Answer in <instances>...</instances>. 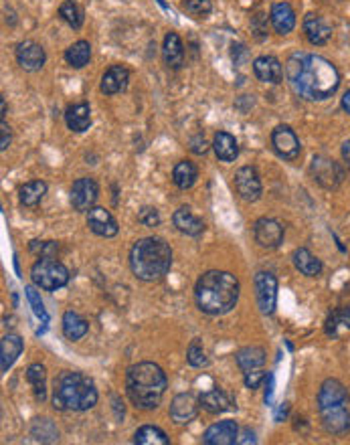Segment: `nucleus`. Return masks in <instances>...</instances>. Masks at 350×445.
<instances>
[{
    "mask_svg": "<svg viewBox=\"0 0 350 445\" xmlns=\"http://www.w3.org/2000/svg\"><path fill=\"white\" fill-rule=\"evenodd\" d=\"M24 342L19 334H6L0 342V369L2 373H8V369L17 362V358L23 354Z\"/></svg>",
    "mask_w": 350,
    "mask_h": 445,
    "instance_id": "393cba45",
    "label": "nucleus"
},
{
    "mask_svg": "<svg viewBox=\"0 0 350 445\" xmlns=\"http://www.w3.org/2000/svg\"><path fill=\"white\" fill-rule=\"evenodd\" d=\"M26 292V298H28V302H31V305H33V310H35V314L37 316H43L45 320H47V312H45V308H43V302H41V298L37 296V292H35V287H26L24 289Z\"/></svg>",
    "mask_w": 350,
    "mask_h": 445,
    "instance_id": "c03bdc74",
    "label": "nucleus"
},
{
    "mask_svg": "<svg viewBox=\"0 0 350 445\" xmlns=\"http://www.w3.org/2000/svg\"><path fill=\"white\" fill-rule=\"evenodd\" d=\"M272 148L283 160H296L300 156V152H302V144H300L298 134L285 124L274 128V132H272Z\"/></svg>",
    "mask_w": 350,
    "mask_h": 445,
    "instance_id": "9d476101",
    "label": "nucleus"
},
{
    "mask_svg": "<svg viewBox=\"0 0 350 445\" xmlns=\"http://www.w3.org/2000/svg\"><path fill=\"white\" fill-rule=\"evenodd\" d=\"M342 160H344V165H347V168L350 170V138L344 144H342Z\"/></svg>",
    "mask_w": 350,
    "mask_h": 445,
    "instance_id": "8fccbe9b",
    "label": "nucleus"
},
{
    "mask_svg": "<svg viewBox=\"0 0 350 445\" xmlns=\"http://www.w3.org/2000/svg\"><path fill=\"white\" fill-rule=\"evenodd\" d=\"M134 444L138 445H168L170 439L160 427L154 425H142L140 429L134 433Z\"/></svg>",
    "mask_w": 350,
    "mask_h": 445,
    "instance_id": "c9c22d12",
    "label": "nucleus"
},
{
    "mask_svg": "<svg viewBox=\"0 0 350 445\" xmlns=\"http://www.w3.org/2000/svg\"><path fill=\"white\" fill-rule=\"evenodd\" d=\"M312 176L314 180L320 185V187L328 188V190H334L342 185L344 180V170L342 166L338 162H334L332 158H326V156H314L312 158Z\"/></svg>",
    "mask_w": 350,
    "mask_h": 445,
    "instance_id": "1a4fd4ad",
    "label": "nucleus"
},
{
    "mask_svg": "<svg viewBox=\"0 0 350 445\" xmlns=\"http://www.w3.org/2000/svg\"><path fill=\"white\" fill-rule=\"evenodd\" d=\"M187 360L188 364L194 367V369H205V367H209V356H207V352H205V346H203L201 338H194V340L188 344Z\"/></svg>",
    "mask_w": 350,
    "mask_h": 445,
    "instance_id": "58836bf2",
    "label": "nucleus"
},
{
    "mask_svg": "<svg viewBox=\"0 0 350 445\" xmlns=\"http://www.w3.org/2000/svg\"><path fill=\"white\" fill-rule=\"evenodd\" d=\"M162 57L168 69H181L185 65V45L176 33H166L162 43Z\"/></svg>",
    "mask_w": 350,
    "mask_h": 445,
    "instance_id": "4be33fe9",
    "label": "nucleus"
},
{
    "mask_svg": "<svg viewBox=\"0 0 350 445\" xmlns=\"http://www.w3.org/2000/svg\"><path fill=\"white\" fill-rule=\"evenodd\" d=\"M239 437V425L233 419L212 423L203 433V444L207 445H235Z\"/></svg>",
    "mask_w": 350,
    "mask_h": 445,
    "instance_id": "dca6fc26",
    "label": "nucleus"
},
{
    "mask_svg": "<svg viewBox=\"0 0 350 445\" xmlns=\"http://www.w3.org/2000/svg\"><path fill=\"white\" fill-rule=\"evenodd\" d=\"M15 57H17V63L28 73H35V71H41L45 67V61H47V53L45 49L41 47L39 43L35 41H23L17 45L15 51Z\"/></svg>",
    "mask_w": 350,
    "mask_h": 445,
    "instance_id": "4468645a",
    "label": "nucleus"
},
{
    "mask_svg": "<svg viewBox=\"0 0 350 445\" xmlns=\"http://www.w3.org/2000/svg\"><path fill=\"white\" fill-rule=\"evenodd\" d=\"M65 124L75 134L85 132L92 126V108H90V103L88 101H79V103L69 106L65 110Z\"/></svg>",
    "mask_w": 350,
    "mask_h": 445,
    "instance_id": "a878e982",
    "label": "nucleus"
},
{
    "mask_svg": "<svg viewBox=\"0 0 350 445\" xmlns=\"http://www.w3.org/2000/svg\"><path fill=\"white\" fill-rule=\"evenodd\" d=\"M253 73L259 81L263 83H280L283 79V67H281L280 59L274 55H261L253 61Z\"/></svg>",
    "mask_w": 350,
    "mask_h": 445,
    "instance_id": "aec40b11",
    "label": "nucleus"
},
{
    "mask_svg": "<svg viewBox=\"0 0 350 445\" xmlns=\"http://www.w3.org/2000/svg\"><path fill=\"white\" fill-rule=\"evenodd\" d=\"M265 360H267V354L261 346H245L235 354V362L243 373L261 369L265 364Z\"/></svg>",
    "mask_w": 350,
    "mask_h": 445,
    "instance_id": "c85d7f7f",
    "label": "nucleus"
},
{
    "mask_svg": "<svg viewBox=\"0 0 350 445\" xmlns=\"http://www.w3.org/2000/svg\"><path fill=\"white\" fill-rule=\"evenodd\" d=\"M253 285L261 314L272 316L278 308V278L272 271H257Z\"/></svg>",
    "mask_w": 350,
    "mask_h": 445,
    "instance_id": "6e6552de",
    "label": "nucleus"
},
{
    "mask_svg": "<svg viewBox=\"0 0 350 445\" xmlns=\"http://www.w3.org/2000/svg\"><path fill=\"white\" fill-rule=\"evenodd\" d=\"M190 150H192L194 154H207V150H209V142L205 140V136H203V134H197L194 138H190Z\"/></svg>",
    "mask_w": 350,
    "mask_h": 445,
    "instance_id": "49530a36",
    "label": "nucleus"
},
{
    "mask_svg": "<svg viewBox=\"0 0 350 445\" xmlns=\"http://www.w3.org/2000/svg\"><path fill=\"white\" fill-rule=\"evenodd\" d=\"M10 140H12L10 126L6 124V119H2V124H0V150H2V152L10 146Z\"/></svg>",
    "mask_w": 350,
    "mask_h": 445,
    "instance_id": "de8ad7c7",
    "label": "nucleus"
},
{
    "mask_svg": "<svg viewBox=\"0 0 350 445\" xmlns=\"http://www.w3.org/2000/svg\"><path fill=\"white\" fill-rule=\"evenodd\" d=\"M303 35L312 45H326L332 37V26L316 12H308L303 17Z\"/></svg>",
    "mask_w": 350,
    "mask_h": 445,
    "instance_id": "6ab92c4d",
    "label": "nucleus"
},
{
    "mask_svg": "<svg viewBox=\"0 0 350 445\" xmlns=\"http://www.w3.org/2000/svg\"><path fill=\"white\" fill-rule=\"evenodd\" d=\"M172 223L181 233L188 235V237H201L205 233V227H207L205 221L199 219L197 215H192V211L188 207H181L178 211H174Z\"/></svg>",
    "mask_w": 350,
    "mask_h": 445,
    "instance_id": "b1692460",
    "label": "nucleus"
},
{
    "mask_svg": "<svg viewBox=\"0 0 350 445\" xmlns=\"http://www.w3.org/2000/svg\"><path fill=\"white\" fill-rule=\"evenodd\" d=\"M88 332H90V324H88V320L83 316H79L73 310L63 314V334H65L67 340H73V342L81 340Z\"/></svg>",
    "mask_w": 350,
    "mask_h": 445,
    "instance_id": "c756f323",
    "label": "nucleus"
},
{
    "mask_svg": "<svg viewBox=\"0 0 350 445\" xmlns=\"http://www.w3.org/2000/svg\"><path fill=\"white\" fill-rule=\"evenodd\" d=\"M59 17L69 24L71 28H81L83 26V21H85V12L83 8L75 2V0H65L61 6H59Z\"/></svg>",
    "mask_w": 350,
    "mask_h": 445,
    "instance_id": "e433bc0d",
    "label": "nucleus"
},
{
    "mask_svg": "<svg viewBox=\"0 0 350 445\" xmlns=\"http://www.w3.org/2000/svg\"><path fill=\"white\" fill-rule=\"evenodd\" d=\"M233 185L237 194L245 201V203H256L261 199V178L257 174V170L253 166H241L233 176Z\"/></svg>",
    "mask_w": 350,
    "mask_h": 445,
    "instance_id": "f8f14e48",
    "label": "nucleus"
},
{
    "mask_svg": "<svg viewBox=\"0 0 350 445\" xmlns=\"http://www.w3.org/2000/svg\"><path fill=\"white\" fill-rule=\"evenodd\" d=\"M241 285L237 276L223 269L205 271L194 285V302L203 314L225 316L233 310L239 300Z\"/></svg>",
    "mask_w": 350,
    "mask_h": 445,
    "instance_id": "f03ea898",
    "label": "nucleus"
},
{
    "mask_svg": "<svg viewBox=\"0 0 350 445\" xmlns=\"http://www.w3.org/2000/svg\"><path fill=\"white\" fill-rule=\"evenodd\" d=\"M124 387H126V395L136 409L152 411L162 403L164 393L168 389V378L162 367H158L156 362L144 360L128 369Z\"/></svg>",
    "mask_w": 350,
    "mask_h": 445,
    "instance_id": "7ed1b4c3",
    "label": "nucleus"
},
{
    "mask_svg": "<svg viewBox=\"0 0 350 445\" xmlns=\"http://www.w3.org/2000/svg\"><path fill=\"white\" fill-rule=\"evenodd\" d=\"M31 280L45 292H57L69 283L71 274L57 258H39L31 267Z\"/></svg>",
    "mask_w": 350,
    "mask_h": 445,
    "instance_id": "0eeeda50",
    "label": "nucleus"
},
{
    "mask_svg": "<svg viewBox=\"0 0 350 445\" xmlns=\"http://www.w3.org/2000/svg\"><path fill=\"white\" fill-rule=\"evenodd\" d=\"M251 26H253V31H256L257 39H265V35H267V21H265V15L257 12L256 17H253V21H251Z\"/></svg>",
    "mask_w": 350,
    "mask_h": 445,
    "instance_id": "a18cd8bd",
    "label": "nucleus"
},
{
    "mask_svg": "<svg viewBox=\"0 0 350 445\" xmlns=\"http://www.w3.org/2000/svg\"><path fill=\"white\" fill-rule=\"evenodd\" d=\"M31 435L37 439V442H43V444H53L59 439V429L55 427V423L51 419H35L33 427H31Z\"/></svg>",
    "mask_w": 350,
    "mask_h": 445,
    "instance_id": "4c0bfd02",
    "label": "nucleus"
},
{
    "mask_svg": "<svg viewBox=\"0 0 350 445\" xmlns=\"http://www.w3.org/2000/svg\"><path fill=\"white\" fill-rule=\"evenodd\" d=\"M285 77L296 95L308 101H324L336 94L340 85V73L336 65L314 53L290 55L285 63Z\"/></svg>",
    "mask_w": 350,
    "mask_h": 445,
    "instance_id": "f257e3e1",
    "label": "nucleus"
},
{
    "mask_svg": "<svg viewBox=\"0 0 350 445\" xmlns=\"http://www.w3.org/2000/svg\"><path fill=\"white\" fill-rule=\"evenodd\" d=\"M269 21H272V26L276 28L278 35H290L296 26V12H294L292 4L290 2H276L272 6Z\"/></svg>",
    "mask_w": 350,
    "mask_h": 445,
    "instance_id": "5701e85b",
    "label": "nucleus"
},
{
    "mask_svg": "<svg viewBox=\"0 0 350 445\" xmlns=\"http://www.w3.org/2000/svg\"><path fill=\"white\" fill-rule=\"evenodd\" d=\"M263 380H267V373H265V371H259V369L247 371V373H245V376H243V383H245V387H247V389H251V391L259 389Z\"/></svg>",
    "mask_w": 350,
    "mask_h": 445,
    "instance_id": "37998d69",
    "label": "nucleus"
},
{
    "mask_svg": "<svg viewBox=\"0 0 350 445\" xmlns=\"http://www.w3.org/2000/svg\"><path fill=\"white\" fill-rule=\"evenodd\" d=\"M45 194H47V183L45 180H31V183H24L23 187L19 188V199L24 207H37Z\"/></svg>",
    "mask_w": 350,
    "mask_h": 445,
    "instance_id": "473e14b6",
    "label": "nucleus"
},
{
    "mask_svg": "<svg viewBox=\"0 0 350 445\" xmlns=\"http://www.w3.org/2000/svg\"><path fill=\"white\" fill-rule=\"evenodd\" d=\"M350 330V308H338L326 318L324 332L332 338H340L344 332Z\"/></svg>",
    "mask_w": 350,
    "mask_h": 445,
    "instance_id": "2f4dec72",
    "label": "nucleus"
},
{
    "mask_svg": "<svg viewBox=\"0 0 350 445\" xmlns=\"http://www.w3.org/2000/svg\"><path fill=\"white\" fill-rule=\"evenodd\" d=\"M92 59V45L90 41H77L65 51V61L73 69H83Z\"/></svg>",
    "mask_w": 350,
    "mask_h": 445,
    "instance_id": "72a5a7b5",
    "label": "nucleus"
},
{
    "mask_svg": "<svg viewBox=\"0 0 350 445\" xmlns=\"http://www.w3.org/2000/svg\"><path fill=\"white\" fill-rule=\"evenodd\" d=\"M237 444H257L256 433H253L251 429H245V431H243V437L237 439Z\"/></svg>",
    "mask_w": 350,
    "mask_h": 445,
    "instance_id": "09e8293b",
    "label": "nucleus"
},
{
    "mask_svg": "<svg viewBox=\"0 0 350 445\" xmlns=\"http://www.w3.org/2000/svg\"><path fill=\"white\" fill-rule=\"evenodd\" d=\"M28 249L39 258H57L59 243H55V241H31Z\"/></svg>",
    "mask_w": 350,
    "mask_h": 445,
    "instance_id": "a19ab883",
    "label": "nucleus"
},
{
    "mask_svg": "<svg viewBox=\"0 0 350 445\" xmlns=\"http://www.w3.org/2000/svg\"><path fill=\"white\" fill-rule=\"evenodd\" d=\"M340 108H342L347 114H350V90H347L344 95H342V99H340Z\"/></svg>",
    "mask_w": 350,
    "mask_h": 445,
    "instance_id": "3c124183",
    "label": "nucleus"
},
{
    "mask_svg": "<svg viewBox=\"0 0 350 445\" xmlns=\"http://www.w3.org/2000/svg\"><path fill=\"white\" fill-rule=\"evenodd\" d=\"M183 8L187 10L188 15H192L197 19H203V17L210 15L212 4H210V0H183Z\"/></svg>",
    "mask_w": 350,
    "mask_h": 445,
    "instance_id": "ea45409f",
    "label": "nucleus"
},
{
    "mask_svg": "<svg viewBox=\"0 0 350 445\" xmlns=\"http://www.w3.org/2000/svg\"><path fill=\"white\" fill-rule=\"evenodd\" d=\"M88 227L94 231L97 237H106L112 239L119 233L117 221L114 219V215L103 209V207H94L92 211L88 212Z\"/></svg>",
    "mask_w": 350,
    "mask_h": 445,
    "instance_id": "f3484780",
    "label": "nucleus"
},
{
    "mask_svg": "<svg viewBox=\"0 0 350 445\" xmlns=\"http://www.w3.org/2000/svg\"><path fill=\"white\" fill-rule=\"evenodd\" d=\"M199 407H201V401L192 393H181L170 403V419L176 425H187L197 419Z\"/></svg>",
    "mask_w": 350,
    "mask_h": 445,
    "instance_id": "2eb2a0df",
    "label": "nucleus"
},
{
    "mask_svg": "<svg viewBox=\"0 0 350 445\" xmlns=\"http://www.w3.org/2000/svg\"><path fill=\"white\" fill-rule=\"evenodd\" d=\"M212 150L217 154L219 160L223 162H233L235 158L239 156V144L235 140V136H231L229 132H217L212 138Z\"/></svg>",
    "mask_w": 350,
    "mask_h": 445,
    "instance_id": "cd10ccee",
    "label": "nucleus"
},
{
    "mask_svg": "<svg viewBox=\"0 0 350 445\" xmlns=\"http://www.w3.org/2000/svg\"><path fill=\"white\" fill-rule=\"evenodd\" d=\"M292 261H294L296 269L308 278H318L322 274V261L316 258L308 247H298L292 255Z\"/></svg>",
    "mask_w": 350,
    "mask_h": 445,
    "instance_id": "bb28decb",
    "label": "nucleus"
},
{
    "mask_svg": "<svg viewBox=\"0 0 350 445\" xmlns=\"http://www.w3.org/2000/svg\"><path fill=\"white\" fill-rule=\"evenodd\" d=\"M97 196H99V187L94 178L90 176L77 178L71 187V207L77 212H90L95 207Z\"/></svg>",
    "mask_w": 350,
    "mask_h": 445,
    "instance_id": "9b49d317",
    "label": "nucleus"
},
{
    "mask_svg": "<svg viewBox=\"0 0 350 445\" xmlns=\"http://www.w3.org/2000/svg\"><path fill=\"white\" fill-rule=\"evenodd\" d=\"M130 83V71L124 65H112L110 69L101 75V83H99V90L101 94L106 95H116L122 94Z\"/></svg>",
    "mask_w": 350,
    "mask_h": 445,
    "instance_id": "412c9836",
    "label": "nucleus"
},
{
    "mask_svg": "<svg viewBox=\"0 0 350 445\" xmlns=\"http://www.w3.org/2000/svg\"><path fill=\"white\" fill-rule=\"evenodd\" d=\"M253 237L263 249H278L283 243V227L272 217H261L253 225Z\"/></svg>",
    "mask_w": 350,
    "mask_h": 445,
    "instance_id": "ddd939ff",
    "label": "nucleus"
},
{
    "mask_svg": "<svg viewBox=\"0 0 350 445\" xmlns=\"http://www.w3.org/2000/svg\"><path fill=\"white\" fill-rule=\"evenodd\" d=\"M0 106H2V119H6V99L4 97L0 99Z\"/></svg>",
    "mask_w": 350,
    "mask_h": 445,
    "instance_id": "603ef678",
    "label": "nucleus"
},
{
    "mask_svg": "<svg viewBox=\"0 0 350 445\" xmlns=\"http://www.w3.org/2000/svg\"><path fill=\"white\" fill-rule=\"evenodd\" d=\"M138 223L144 225V227L154 229V227L160 225V212L156 211L154 207H142L140 211H138Z\"/></svg>",
    "mask_w": 350,
    "mask_h": 445,
    "instance_id": "79ce46f5",
    "label": "nucleus"
},
{
    "mask_svg": "<svg viewBox=\"0 0 350 445\" xmlns=\"http://www.w3.org/2000/svg\"><path fill=\"white\" fill-rule=\"evenodd\" d=\"M99 393L95 389L94 378L83 373L65 371L55 378L53 385V409L57 411H90L97 405Z\"/></svg>",
    "mask_w": 350,
    "mask_h": 445,
    "instance_id": "39448f33",
    "label": "nucleus"
},
{
    "mask_svg": "<svg viewBox=\"0 0 350 445\" xmlns=\"http://www.w3.org/2000/svg\"><path fill=\"white\" fill-rule=\"evenodd\" d=\"M201 407L210 413V415H221V413H229V411H237V403L231 395H227L223 389H210L207 393H203L201 397Z\"/></svg>",
    "mask_w": 350,
    "mask_h": 445,
    "instance_id": "a211bd4d",
    "label": "nucleus"
},
{
    "mask_svg": "<svg viewBox=\"0 0 350 445\" xmlns=\"http://www.w3.org/2000/svg\"><path fill=\"white\" fill-rule=\"evenodd\" d=\"M318 411L322 427L330 435H344L350 431V397L338 378H326L318 391Z\"/></svg>",
    "mask_w": 350,
    "mask_h": 445,
    "instance_id": "423d86ee",
    "label": "nucleus"
},
{
    "mask_svg": "<svg viewBox=\"0 0 350 445\" xmlns=\"http://www.w3.org/2000/svg\"><path fill=\"white\" fill-rule=\"evenodd\" d=\"M26 380L31 383L33 387V393L35 398L39 403H43L47 398V369L41 364V362H33L28 369H26Z\"/></svg>",
    "mask_w": 350,
    "mask_h": 445,
    "instance_id": "7c9ffc66",
    "label": "nucleus"
},
{
    "mask_svg": "<svg viewBox=\"0 0 350 445\" xmlns=\"http://www.w3.org/2000/svg\"><path fill=\"white\" fill-rule=\"evenodd\" d=\"M197 178H199V168L192 165V162H188V160H181L178 165L174 166V170H172V180H174V185L181 188V190L194 187Z\"/></svg>",
    "mask_w": 350,
    "mask_h": 445,
    "instance_id": "f704fd0d",
    "label": "nucleus"
},
{
    "mask_svg": "<svg viewBox=\"0 0 350 445\" xmlns=\"http://www.w3.org/2000/svg\"><path fill=\"white\" fill-rule=\"evenodd\" d=\"M172 267V249L160 237L138 239L130 249V269L140 281H158Z\"/></svg>",
    "mask_w": 350,
    "mask_h": 445,
    "instance_id": "20e7f679",
    "label": "nucleus"
}]
</instances>
